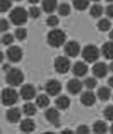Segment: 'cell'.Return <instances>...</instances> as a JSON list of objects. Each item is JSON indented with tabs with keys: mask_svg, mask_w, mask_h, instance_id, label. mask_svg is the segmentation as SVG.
I'll use <instances>...</instances> for the list:
<instances>
[{
	"mask_svg": "<svg viewBox=\"0 0 113 134\" xmlns=\"http://www.w3.org/2000/svg\"><path fill=\"white\" fill-rule=\"evenodd\" d=\"M28 12L22 7H17L10 13L9 17L14 25L20 26L26 23L28 18Z\"/></svg>",
	"mask_w": 113,
	"mask_h": 134,
	"instance_id": "1",
	"label": "cell"
},
{
	"mask_svg": "<svg viewBox=\"0 0 113 134\" xmlns=\"http://www.w3.org/2000/svg\"><path fill=\"white\" fill-rule=\"evenodd\" d=\"M67 36L65 32L61 29H54L49 32L47 36V42L54 48H59L66 41Z\"/></svg>",
	"mask_w": 113,
	"mask_h": 134,
	"instance_id": "2",
	"label": "cell"
},
{
	"mask_svg": "<svg viewBox=\"0 0 113 134\" xmlns=\"http://www.w3.org/2000/svg\"><path fill=\"white\" fill-rule=\"evenodd\" d=\"M24 79V74L19 69L16 68L10 69L6 77L7 83L13 87L19 86L23 82Z\"/></svg>",
	"mask_w": 113,
	"mask_h": 134,
	"instance_id": "3",
	"label": "cell"
},
{
	"mask_svg": "<svg viewBox=\"0 0 113 134\" xmlns=\"http://www.w3.org/2000/svg\"><path fill=\"white\" fill-rule=\"evenodd\" d=\"M100 52L96 46L89 44L86 45L82 52V56L86 62L93 63L95 62L99 57Z\"/></svg>",
	"mask_w": 113,
	"mask_h": 134,
	"instance_id": "4",
	"label": "cell"
},
{
	"mask_svg": "<svg viewBox=\"0 0 113 134\" xmlns=\"http://www.w3.org/2000/svg\"><path fill=\"white\" fill-rule=\"evenodd\" d=\"M18 100V94L17 91L12 88H6L2 93V101L3 105L9 107L17 103Z\"/></svg>",
	"mask_w": 113,
	"mask_h": 134,
	"instance_id": "5",
	"label": "cell"
},
{
	"mask_svg": "<svg viewBox=\"0 0 113 134\" xmlns=\"http://www.w3.org/2000/svg\"><path fill=\"white\" fill-rule=\"evenodd\" d=\"M54 66L56 72L60 74H65L69 71L71 63L69 59L65 56H59L54 61Z\"/></svg>",
	"mask_w": 113,
	"mask_h": 134,
	"instance_id": "6",
	"label": "cell"
},
{
	"mask_svg": "<svg viewBox=\"0 0 113 134\" xmlns=\"http://www.w3.org/2000/svg\"><path fill=\"white\" fill-rule=\"evenodd\" d=\"M7 58L12 63H18L22 59L23 52L22 49L18 46L10 47L6 51Z\"/></svg>",
	"mask_w": 113,
	"mask_h": 134,
	"instance_id": "7",
	"label": "cell"
},
{
	"mask_svg": "<svg viewBox=\"0 0 113 134\" xmlns=\"http://www.w3.org/2000/svg\"><path fill=\"white\" fill-rule=\"evenodd\" d=\"M62 85L59 81L55 79L51 80L46 83L45 90L48 94L52 96H57L61 92Z\"/></svg>",
	"mask_w": 113,
	"mask_h": 134,
	"instance_id": "8",
	"label": "cell"
},
{
	"mask_svg": "<svg viewBox=\"0 0 113 134\" xmlns=\"http://www.w3.org/2000/svg\"><path fill=\"white\" fill-rule=\"evenodd\" d=\"M64 51L68 56L72 58L76 57L80 53V45L76 41H70L65 44Z\"/></svg>",
	"mask_w": 113,
	"mask_h": 134,
	"instance_id": "9",
	"label": "cell"
},
{
	"mask_svg": "<svg viewBox=\"0 0 113 134\" xmlns=\"http://www.w3.org/2000/svg\"><path fill=\"white\" fill-rule=\"evenodd\" d=\"M36 94L35 87L29 83H27L23 85L20 90L21 96L24 100H32L35 98Z\"/></svg>",
	"mask_w": 113,
	"mask_h": 134,
	"instance_id": "10",
	"label": "cell"
},
{
	"mask_svg": "<svg viewBox=\"0 0 113 134\" xmlns=\"http://www.w3.org/2000/svg\"><path fill=\"white\" fill-rule=\"evenodd\" d=\"M45 116L50 123L55 127L59 126L60 114L58 110L55 108H49L45 112Z\"/></svg>",
	"mask_w": 113,
	"mask_h": 134,
	"instance_id": "11",
	"label": "cell"
},
{
	"mask_svg": "<svg viewBox=\"0 0 113 134\" xmlns=\"http://www.w3.org/2000/svg\"><path fill=\"white\" fill-rule=\"evenodd\" d=\"M83 83L78 79L74 78L69 80L67 84V89L69 92L73 95L78 94L81 91Z\"/></svg>",
	"mask_w": 113,
	"mask_h": 134,
	"instance_id": "12",
	"label": "cell"
},
{
	"mask_svg": "<svg viewBox=\"0 0 113 134\" xmlns=\"http://www.w3.org/2000/svg\"><path fill=\"white\" fill-rule=\"evenodd\" d=\"M92 70L95 77L99 78H104L107 74L108 67L104 63L99 62L94 65Z\"/></svg>",
	"mask_w": 113,
	"mask_h": 134,
	"instance_id": "13",
	"label": "cell"
},
{
	"mask_svg": "<svg viewBox=\"0 0 113 134\" xmlns=\"http://www.w3.org/2000/svg\"><path fill=\"white\" fill-rule=\"evenodd\" d=\"M21 117L20 110L18 107H13L10 109L6 114V119L10 123H17L20 120Z\"/></svg>",
	"mask_w": 113,
	"mask_h": 134,
	"instance_id": "14",
	"label": "cell"
},
{
	"mask_svg": "<svg viewBox=\"0 0 113 134\" xmlns=\"http://www.w3.org/2000/svg\"><path fill=\"white\" fill-rule=\"evenodd\" d=\"M88 66L84 62H76L73 67V72L76 77H82L85 75L88 72Z\"/></svg>",
	"mask_w": 113,
	"mask_h": 134,
	"instance_id": "15",
	"label": "cell"
},
{
	"mask_svg": "<svg viewBox=\"0 0 113 134\" xmlns=\"http://www.w3.org/2000/svg\"><path fill=\"white\" fill-rule=\"evenodd\" d=\"M81 103L86 107H91L95 103L96 97L93 92L88 91L83 92L80 96Z\"/></svg>",
	"mask_w": 113,
	"mask_h": 134,
	"instance_id": "16",
	"label": "cell"
},
{
	"mask_svg": "<svg viewBox=\"0 0 113 134\" xmlns=\"http://www.w3.org/2000/svg\"><path fill=\"white\" fill-rule=\"evenodd\" d=\"M21 131L25 133H30L34 131L35 129V122L32 119L26 118L22 120L20 124Z\"/></svg>",
	"mask_w": 113,
	"mask_h": 134,
	"instance_id": "17",
	"label": "cell"
},
{
	"mask_svg": "<svg viewBox=\"0 0 113 134\" xmlns=\"http://www.w3.org/2000/svg\"><path fill=\"white\" fill-rule=\"evenodd\" d=\"M57 0H43L42 6L43 10L47 13H54L56 8Z\"/></svg>",
	"mask_w": 113,
	"mask_h": 134,
	"instance_id": "18",
	"label": "cell"
},
{
	"mask_svg": "<svg viewBox=\"0 0 113 134\" xmlns=\"http://www.w3.org/2000/svg\"><path fill=\"white\" fill-rule=\"evenodd\" d=\"M103 56L108 59H113V41L105 43L101 48Z\"/></svg>",
	"mask_w": 113,
	"mask_h": 134,
	"instance_id": "19",
	"label": "cell"
},
{
	"mask_svg": "<svg viewBox=\"0 0 113 134\" xmlns=\"http://www.w3.org/2000/svg\"><path fill=\"white\" fill-rule=\"evenodd\" d=\"M55 104L59 109L65 110L69 107L70 105V100L67 96L62 95L55 100Z\"/></svg>",
	"mask_w": 113,
	"mask_h": 134,
	"instance_id": "20",
	"label": "cell"
},
{
	"mask_svg": "<svg viewBox=\"0 0 113 134\" xmlns=\"http://www.w3.org/2000/svg\"><path fill=\"white\" fill-rule=\"evenodd\" d=\"M93 129L95 133L104 134L107 131V125L104 121L98 120L93 125Z\"/></svg>",
	"mask_w": 113,
	"mask_h": 134,
	"instance_id": "21",
	"label": "cell"
},
{
	"mask_svg": "<svg viewBox=\"0 0 113 134\" xmlns=\"http://www.w3.org/2000/svg\"><path fill=\"white\" fill-rule=\"evenodd\" d=\"M104 9L102 5L99 4L93 5L90 10V14L94 18L100 17L104 13Z\"/></svg>",
	"mask_w": 113,
	"mask_h": 134,
	"instance_id": "22",
	"label": "cell"
},
{
	"mask_svg": "<svg viewBox=\"0 0 113 134\" xmlns=\"http://www.w3.org/2000/svg\"><path fill=\"white\" fill-rule=\"evenodd\" d=\"M98 97L101 101H106L108 100L111 96V91L107 87H101L98 89Z\"/></svg>",
	"mask_w": 113,
	"mask_h": 134,
	"instance_id": "23",
	"label": "cell"
},
{
	"mask_svg": "<svg viewBox=\"0 0 113 134\" xmlns=\"http://www.w3.org/2000/svg\"><path fill=\"white\" fill-rule=\"evenodd\" d=\"M91 0H73V5L78 11L85 10L89 5Z\"/></svg>",
	"mask_w": 113,
	"mask_h": 134,
	"instance_id": "24",
	"label": "cell"
},
{
	"mask_svg": "<svg viewBox=\"0 0 113 134\" xmlns=\"http://www.w3.org/2000/svg\"><path fill=\"white\" fill-rule=\"evenodd\" d=\"M23 110L25 115L32 116L36 114L37 109L35 105L33 103H27L23 107Z\"/></svg>",
	"mask_w": 113,
	"mask_h": 134,
	"instance_id": "25",
	"label": "cell"
},
{
	"mask_svg": "<svg viewBox=\"0 0 113 134\" xmlns=\"http://www.w3.org/2000/svg\"><path fill=\"white\" fill-rule=\"evenodd\" d=\"M111 23L108 19L103 18L101 19L97 23V27L101 31H109L111 27Z\"/></svg>",
	"mask_w": 113,
	"mask_h": 134,
	"instance_id": "26",
	"label": "cell"
},
{
	"mask_svg": "<svg viewBox=\"0 0 113 134\" xmlns=\"http://www.w3.org/2000/svg\"><path fill=\"white\" fill-rule=\"evenodd\" d=\"M37 105L40 108H46L50 103L49 97L45 94H40L38 96L36 100Z\"/></svg>",
	"mask_w": 113,
	"mask_h": 134,
	"instance_id": "27",
	"label": "cell"
},
{
	"mask_svg": "<svg viewBox=\"0 0 113 134\" xmlns=\"http://www.w3.org/2000/svg\"><path fill=\"white\" fill-rule=\"evenodd\" d=\"M58 11L60 15L66 16L70 13V6L68 3H61L58 7Z\"/></svg>",
	"mask_w": 113,
	"mask_h": 134,
	"instance_id": "28",
	"label": "cell"
},
{
	"mask_svg": "<svg viewBox=\"0 0 113 134\" xmlns=\"http://www.w3.org/2000/svg\"><path fill=\"white\" fill-rule=\"evenodd\" d=\"M27 30L24 28H18L15 31V36L19 41L25 40L27 37Z\"/></svg>",
	"mask_w": 113,
	"mask_h": 134,
	"instance_id": "29",
	"label": "cell"
},
{
	"mask_svg": "<svg viewBox=\"0 0 113 134\" xmlns=\"http://www.w3.org/2000/svg\"><path fill=\"white\" fill-rule=\"evenodd\" d=\"M12 0H0V10L5 13L9 9L12 5Z\"/></svg>",
	"mask_w": 113,
	"mask_h": 134,
	"instance_id": "30",
	"label": "cell"
},
{
	"mask_svg": "<svg viewBox=\"0 0 113 134\" xmlns=\"http://www.w3.org/2000/svg\"><path fill=\"white\" fill-rule=\"evenodd\" d=\"M59 20L58 17L54 15H51L47 18L46 23L49 26L51 27H56L58 25Z\"/></svg>",
	"mask_w": 113,
	"mask_h": 134,
	"instance_id": "31",
	"label": "cell"
},
{
	"mask_svg": "<svg viewBox=\"0 0 113 134\" xmlns=\"http://www.w3.org/2000/svg\"><path fill=\"white\" fill-rule=\"evenodd\" d=\"M84 83L86 88L88 89H92L96 86L97 81L95 78L89 77L84 80Z\"/></svg>",
	"mask_w": 113,
	"mask_h": 134,
	"instance_id": "32",
	"label": "cell"
},
{
	"mask_svg": "<svg viewBox=\"0 0 113 134\" xmlns=\"http://www.w3.org/2000/svg\"><path fill=\"white\" fill-rule=\"evenodd\" d=\"M28 14L33 19H37L39 18L41 14L40 9L35 6L30 7L29 8Z\"/></svg>",
	"mask_w": 113,
	"mask_h": 134,
	"instance_id": "33",
	"label": "cell"
},
{
	"mask_svg": "<svg viewBox=\"0 0 113 134\" xmlns=\"http://www.w3.org/2000/svg\"><path fill=\"white\" fill-rule=\"evenodd\" d=\"M104 116L106 119L110 121H113V105H110L105 108Z\"/></svg>",
	"mask_w": 113,
	"mask_h": 134,
	"instance_id": "34",
	"label": "cell"
},
{
	"mask_svg": "<svg viewBox=\"0 0 113 134\" xmlns=\"http://www.w3.org/2000/svg\"><path fill=\"white\" fill-rule=\"evenodd\" d=\"M2 41L4 45H11L14 41V36L11 34H6L2 37Z\"/></svg>",
	"mask_w": 113,
	"mask_h": 134,
	"instance_id": "35",
	"label": "cell"
},
{
	"mask_svg": "<svg viewBox=\"0 0 113 134\" xmlns=\"http://www.w3.org/2000/svg\"><path fill=\"white\" fill-rule=\"evenodd\" d=\"M76 133L78 134H88L90 133L89 128L86 125H81L77 127Z\"/></svg>",
	"mask_w": 113,
	"mask_h": 134,
	"instance_id": "36",
	"label": "cell"
},
{
	"mask_svg": "<svg viewBox=\"0 0 113 134\" xmlns=\"http://www.w3.org/2000/svg\"><path fill=\"white\" fill-rule=\"evenodd\" d=\"M9 28V24L5 19H2L1 21V31L5 32L8 30Z\"/></svg>",
	"mask_w": 113,
	"mask_h": 134,
	"instance_id": "37",
	"label": "cell"
},
{
	"mask_svg": "<svg viewBox=\"0 0 113 134\" xmlns=\"http://www.w3.org/2000/svg\"><path fill=\"white\" fill-rule=\"evenodd\" d=\"M105 13L108 17L113 19V4L108 5L105 9Z\"/></svg>",
	"mask_w": 113,
	"mask_h": 134,
	"instance_id": "38",
	"label": "cell"
},
{
	"mask_svg": "<svg viewBox=\"0 0 113 134\" xmlns=\"http://www.w3.org/2000/svg\"><path fill=\"white\" fill-rule=\"evenodd\" d=\"M108 83L109 85L111 87L113 88V76L109 78L108 81Z\"/></svg>",
	"mask_w": 113,
	"mask_h": 134,
	"instance_id": "39",
	"label": "cell"
},
{
	"mask_svg": "<svg viewBox=\"0 0 113 134\" xmlns=\"http://www.w3.org/2000/svg\"><path fill=\"white\" fill-rule=\"evenodd\" d=\"M28 1L29 3L32 4H36L39 3V2H40V0H28Z\"/></svg>",
	"mask_w": 113,
	"mask_h": 134,
	"instance_id": "40",
	"label": "cell"
},
{
	"mask_svg": "<svg viewBox=\"0 0 113 134\" xmlns=\"http://www.w3.org/2000/svg\"><path fill=\"white\" fill-rule=\"evenodd\" d=\"M109 38L112 41H113V29L110 31L109 34Z\"/></svg>",
	"mask_w": 113,
	"mask_h": 134,
	"instance_id": "41",
	"label": "cell"
},
{
	"mask_svg": "<svg viewBox=\"0 0 113 134\" xmlns=\"http://www.w3.org/2000/svg\"><path fill=\"white\" fill-rule=\"evenodd\" d=\"M62 133H65V134H70V133H73L71 131L69 130H65L62 132Z\"/></svg>",
	"mask_w": 113,
	"mask_h": 134,
	"instance_id": "42",
	"label": "cell"
},
{
	"mask_svg": "<svg viewBox=\"0 0 113 134\" xmlns=\"http://www.w3.org/2000/svg\"><path fill=\"white\" fill-rule=\"evenodd\" d=\"M109 69H110V70L112 72H113V62H111V63H110V64L109 65Z\"/></svg>",
	"mask_w": 113,
	"mask_h": 134,
	"instance_id": "43",
	"label": "cell"
},
{
	"mask_svg": "<svg viewBox=\"0 0 113 134\" xmlns=\"http://www.w3.org/2000/svg\"><path fill=\"white\" fill-rule=\"evenodd\" d=\"M110 132L113 134V124L110 127Z\"/></svg>",
	"mask_w": 113,
	"mask_h": 134,
	"instance_id": "44",
	"label": "cell"
},
{
	"mask_svg": "<svg viewBox=\"0 0 113 134\" xmlns=\"http://www.w3.org/2000/svg\"><path fill=\"white\" fill-rule=\"evenodd\" d=\"M91 1L94 2H100L101 0H91Z\"/></svg>",
	"mask_w": 113,
	"mask_h": 134,
	"instance_id": "45",
	"label": "cell"
},
{
	"mask_svg": "<svg viewBox=\"0 0 113 134\" xmlns=\"http://www.w3.org/2000/svg\"><path fill=\"white\" fill-rule=\"evenodd\" d=\"M105 1L109 3H113V0H105Z\"/></svg>",
	"mask_w": 113,
	"mask_h": 134,
	"instance_id": "46",
	"label": "cell"
},
{
	"mask_svg": "<svg viewBox=\"0 0 113 134\" xmlns=\"http://www.w3.org/2000/svg\"><path fill=\"white\" fill-rule=\"evenodd\" d=\"M14 1H15V2H20L21 1H22V0H13Z\"/></svg>",
	"mask_w": 113,
	"mask_h": 134,
	"instance_id": "47",
	"label": "cell"
}]
</instances>
